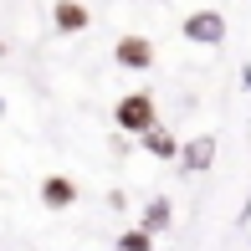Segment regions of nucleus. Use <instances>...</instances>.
I'll use <instances>...</instances> for the list:
<instances>
[{
    "instance_id": "nucleus-1",
    "label": "nucleus",
    "mask_w": 251,
    "mask_h": 251,
    "mask_svg": "<svg viewBox=\"0 0 251 251\" xmlns=\"http://www.w3.org/2000/svg\"><path fill=\"white\" fill-rule=\"evenodd\" d=\"M154 123V98L149 93H128L118 102V128H128V133H144Z\"/></svg>"
},
{
    "instance_id": "nucleus-2",
    "label": "nucleus",
    "mask_w": 251,
    "mask_h": 251,
    "mask_svg": "<svg viewBox=\"0 0 251 251\" xmlns=\"http://www.w3.org/2000/svg\"><path fill=\"white\" fill-rule=\"evenodd\" d=\"M185 36L205 41V47H221V41H226V16H221V10H195V16L185 21Z\"/></svg>"
},
{
    "instance_id": "nucleus-3",
    "label": "nucleus",
    "mask_w": 251,
    "mask_h": 251,
    "mask_svg": "<svg viewBox=\"0 0 251 251\" xmlns=\"http://www.w3.org/2000/svg\"><path fill=\"white\" fill-rule=\"evenodd\" d=\"M113 56H118V67H128V72H149V67H154V47L144 36H123Z\"/></svg>"
},
{
    "instance_id": "nucleus-4",
    "label": "nucleus",
    "mask_w": 251,
    "mask_h": 251,
    "mask_svg": "<svg viewBox=\"0 0 251 251\" xmlns=\"http://www.w3.org/2000/svg\"><path fill=\"white\" fill-rule=\"evenodd\" d=\"M72 200H77V185L67 175H47L41 179V205H47V210H67Z\"/></svg>"
},
{
    "instance_id": "nucleus-5",
    "label": "nucleus",
    "mask_w": 251,
    "mask_h": 251,
    "mask_svg": "<svg viewBox=\"0 0 251 251\" xmlns=\"http://www.w3.org/2000/svg\"><path fill=\"white\" fill-rule=\"evenodd\" d=\"M51 21H56V31H67V36H77V31H87V5H77V0H56Z\"/></svg>"
},
{
    "instance_id": "nucleus-6",
    "label": "nucleus",
    "mask_w": 251,
    "mask_h": 251,
    "mask_svg": "<svg viewBox=\"0 0 251 251\" xmlns=\"http://www.w3.org/2000/svg\"><path fill=\"white\" fill-rule=\"evenodd\" d=\"M210 159H215V139L210 133L195 139V144H185V169H210Z\"/></svg>"
},
{
    "instance_id": "nucleus-7",
    "label": "nucleus",
    "mask_w": 251,
    "mask_h": 251,
    "mask_svg": "<svg viewBox=\"0 0 251 251\" xmlns=\"http://www.w3.org/2000/svg\"><path fill=\"white\" fill-rule=\"evenodd\" d=\"M144 149H149V154H159V159H175V139H169V128L149 123V128H144Z\"/></svg>"
},
{
    "instance_id": "nucleus-8",
    "label": "nucleus",
    "mask_w": 251,
    "mask_h": 251,
    "mask_svg": "<svg viewBox=\"0 0 251 251\" xmlns=\"http://www.w3.org/2000/svg\"><path fill=\"white\" fill-rule=\"evenodd\" d=\"M169 215H175V210H169V200H154L149 210H144V231H164Z\"/></svg>"
},
{
    "instance_id": "nucleus-9",
    "label": "nucleus",
    "mask_w": 251,
    "mask_h": 251,
    "mask_svg": "<svg viewBox=\"0 0 251 251\" xmlns=\"http://www.w3.org/2000/svg\"><path fill=\"white\" fill-rule=\"evenodd\" d=\"M118 251H154V231H128V236H118Z\"/></svg>"
}]
</instances>
